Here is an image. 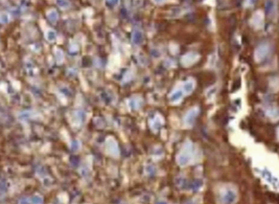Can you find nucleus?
I'll return each instance as SVG.
<instances>
[{"label":"nucleus","instance_id":"5","mask_svg":"<svg viewBox=\"0 0 279 204\" xmlns=\"http://www.w3.org/2000/svg\"><path fill=\"white\" fill-rule=\"evenodd\" d=\"M194 88V84L192 81H187V82H185V84H184V90L185 91H187V93H189V92L192 90Z\"/></svg>","mask_w":279,"mask_h":204},{"label":"nucleus","instance_id":"3","mask_svg":"<svg viewBox=\"0 0 279 204\" xmlns=\"http://www.w3.org/2000/svg\"><path fill=\"white\" fill-rule=\"evenodd\" d=\"M142 40H143L142 33L139 31H135L133 35V41L135 43V44H139V43L142 42Z\"/></svg>","mask_w":279,"mask_h":204},{"label":"nucleus","instance_id":"1","mask_svg":"<svg viewBox=\"0 0 279 204\" xmlns=\"http://www.w3.org/2000/svg\"><path fill=\"white\" fill-rule=\"evenodd\" d=\"M197 59H198V57L196 56L195 54H192V53H191V54L183 57V59H182L183 64H185V65H190V64H194L195 61L197 60Z\"/></svg>","mask_w":279,"mask_h":204},{"label":"nucleus","instance_id":"4","mask_svg":"<svg viewBox=\"0 0 279 204\" xmlns=\"http://www.w3.org/2000/svg\"><path fill=\"white\" fill-rule=\"evenodd\" d=\"M182 91H176L171 95V99H172V101H178L179 99H182Z\"/></svg>","mask_w":279,"mask_h":204},{"label":"nucleus","instance_id":"6","mask_svg":"<svg viewBox=\"0 0 279 204\" xmlns=\"http://www.w3.org/2000/svg\"><path fill=\"white\" fill-rule=\"evenodd\" d=\"M46 37H48V40H50V41H53V40H55V38H56V34L54 33L53 31H51V30H50V31H49V32L47 33Z\"/></svg>","mask_w":279,"mask_h":204},{"label":"nucleus","instance_id":"2","mask_svg":"<svg viewBox=\"0 0 279 204\" xmlns=\"http://www.w3.org/2000/svg\"><path fill=\"white\" fill-rule=\"evenodd\" d=\"M267 52H268V47L267 46L259 47L258 49H257V51H256V59L257 60L263 59V58L267 55Z\"/></svg>","mask_w":279,"mask_h":204}]
</instances>
